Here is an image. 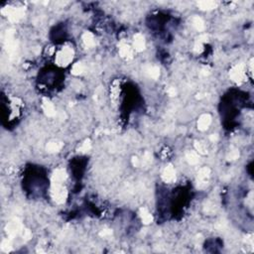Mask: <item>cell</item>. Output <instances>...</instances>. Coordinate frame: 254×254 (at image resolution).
Returning <instances> with one entry per match:
<instances>
[{
	"label": "cell",
	"instance_id": "obj_1",
	"mask_svg": "<svg viewBox=\"0 0 254 254\" xmlns=\"http://www.w3.org/2000/svg\"><path fill=\"white\" fill-rule=\"evenodd\" d=\"M73 60V50L71 48H64L57 56V63L61 66H67Z\"/></svg>",
	"mask_w": 254,
	"mask_h": 254
},
{
	"label": "cell",
	"instance_id": "obj_2",
	"mask_svg": "<svg viewBox=\"0 0 254 254\" xmlns=\"http://www.w3.org/2000/svg\"><path fill=\"white\" fill-rule=\"evenodd\" d=\"M52 194H53L55 201H57L58 203H64L67 198V192L61 186V184H54V187L52 189Z\"/></svg>",
	"mask_w": 254,
	"mask_h": 254
},
{
	"label": "cell",
	"instance_id": "obj_3",
	"mask_svg": "<svg viewBox=\"0 0 254 254\" xmlns=\"http://www.w3.org/2000/svg\"><path fill=\"white\" fill-rule=\"evenodd\" d=\"M230 77L235 82H240L245 78V70L243 65H237L235 66L231 72H230Z\"/></svg>",
	"mask_w": 254,
	"mask_h": 254
},
{
	"label": "cell",
	"instance_id": "obj_4",
	"mask_svg": "<svg viewBox=\"0 0 254 254\" xmlns=\"http://www.w3.org/2000/svg\"><path fill=\"white\" fill-rule=\"evenodd\" d=\"M210 169L205 167V168L201 169V171L199 172V176H198V186L200 188H203L205 187L206 185L207 184V179L210 177Z\"/></svg>",
	"mask_w": 254,
	"mask_h": 254
},
{
	"label": "cell",
	"instance_id": "obj_5",
	"mask_svg": "<svg viewBox=\"0 0 254 254\" xmlns=\"http://www.w3.org/2000/svg\"><path fill=\"white\" fill-rule=\"evenodd\" d=\"M211 123V117L210 114H204L200 117L198 121V127L201 131H205L209 128V126Z\"/></svg>",
	"mask_w": 254,
	"mask_h": 254
},
{
	"label": "cell",
	"instance_id": "obj_6",
	"mask_svg": "<svg viewBox=\"0 0 254 254\" xmlns=\"http://www.w3.org/2000/svg\"><path fill=\"white\" fill-rule=\"evenodd\" d=\"M162 178H163V180L166 183H172L173 181L175 180V178H176V174H175L174 168H173L172 166H168V167H167V168L164 170Z\"/></svg>",
	"mask_w": 254,
	"mask_h": 254
},
{
	"label": "cell",
	"instance_id": "obj_7",
	"mask_svg": "<svg viewBox=\"0 0 254 254\" xmlns=\"http://www.w3.org/2000/svg\"><path fill=\"white\" fill-rule=\"evenodd\" d=\"M66 178H67L66 172L63 169H58L54 172V175H53L54 184H61L63 181L66 180Z\"/></svg>",
	"mask_w": 254,
	"mask_h": 254
},
{
	"label": "cell",
	"instance_id": "obj_8",
	"mask_svg": "<svg viewBox=\"0 0 254 254\" xmlns=\"http://www.w3.org/2000/svg\"><path fill=\"white\" fill-rule=\"evenodd\" d=\"M145 48V40L141 34H137L134 37V49L136 51H143Z\"/></svg>",
	"mask_w": 254,
	"mask_h": 254
},
{
	"label": "cell",
	"instance_id": "obj_9",
	"mask_svg": "<svg viewBox=\"0 0 254 254\" xmlns=\"http://www.w3.org/2000/svg\"><path fill=\"white\" fill-rule=\"evenodd\" d=\"M43 109H44V111L46 112V114L49 115V116H53V115H55V113H56L53 103H51L49 100H44Z\"/></svg>",
	"mask_w": 254,
	"mask_h": 254
},
{
	"label": "cell",
	"instance_id": "obj_10",
	"mask_svg": "<svg viewBox=\"0 0 254 254\" xmlns=\"http://www.w3.org/2000/svg\"><path fill=\"white\" fill-rule=\"evenodd\" d=\"M140 213H141V218H142V221L145 223V224H148L152 221V216L150 215V212L146 210V209H141L140 211Z\"/></svg>",
	"mask_w": 254,
	"mask_h": 254
},
{
	"label": "cell",
	"instance_id": "obj_11",
	"mask_svg": "<svg viewBox=\"0 0 254 254\" xmlns=\"http://www.w3.org/2000/svg\"><path fill=\"white\" fill-rule=\"evenodd\" d=\"M187 160L190 164H197L199 162V155L196 152H189L187 154Z\"/></svg>",
	"mask_w": 254,
	"mask_h": 254
},
{
	"label": "cell",
	"instance_id": "obj_12",
	"mask_svg": "<svg viewBox=\"0 0 254 254\" xmlns=\"http://www.w3.org/2000/svg\"><path fill=\"white\" fill-rule=\"evenodd\" d=\"M120 54L122 55L123 57L126 58H131L132 57V50L129 46L127 45H123L122 47L120 48Z\"/></svg>",
	"mask_w": 254,
	"mask_h": 254
},
{
	"label": "cell",
	"instance_id": "obj_13",
	"mask_svg": "<svg viewBox=\"0 0 254 254\" xmlns=\"http://www.w3.org/2000/svg\"><path fill=\"white\" fill-rule=\"evenodd\" d=\"M63 147L62 143H57V142H51L47 146V149L50 152H58L59 150Z\"/></svg>",
	"mask_w": 254,
	"mask_h": 254
},
{
	"label": "cell",
	"instance_id": "obj_14",
	"mask_svg": "<svg viewBox=\"0 0 254 254\" xmlns=\"http://www.w3.org/2000/svg\"><path fill=\"white\" fill-rule=\"evenodd\" d=\"M83 40L86 46H92L94 44V36H92L90 33H84V35L83 36Z\"/></svg>",
	"mask_w": 254,
	"mask_h": 254
},
{
	"label": "cell",
	"instance_id": "obj_15",
	"mask_svg": "<svg viewBox=\"0 0 254 254\" xmlns=\"http://www.w3.org/2000/svg\"><path fill=\"white\" fill-rule=\"evenodd\" d=\"M194 26L199 31L204 30V28H205V24H204L203 20H201V18H199V17H196V18L194 19Z\"/></svg>",
	"mask_w": 254,
	"mask_h": 254
},
{
	"label": "cell",
	"instance_id": "obj_16",
	"mask_svg": "<svg viewBox=\"0 0 254 254\" xmlns=\"http://www.w3.org/2000/svg\"><path fill=\"white\" fill-rule=\"evenodd\" d=\"M84 72V66H83V64H80V63H78L76 64L74 67H73V74H82Z\"/></svg>",
	"mask_w": 254,
	"mask_h": 254
},
{
	"label": "cell",
	"instance_id": "obj_17",
	"mask_svg": "<svg viewBox=\"0 0 254 254\" xmlns=\"http://www.w3.org/2000/svg\"><path fill=\"white\" fill-rule=\"evenodd\" d=\"M196 149H197V151L201 154H206V148L205 147V145H203L200 142H196Z\"/></svg>",
	"mask_w": 254,
	"mask_h": 254
},
{
	"label": "cell",
	"instance_id": "obj_18",
	"mask_svg": "<svg viewBox=\"0 0 254 254\" xmlns=\"http://www.w3.org/2000/svg\"><path fill=\"white\" fill-rule=\"evenodd\" d=\"M149 74L151 76L153 79H156L159 77V69L156 68V67H153L149 70Z\"/></svg>",
	"mask_w": 254,
	"mask_h": 254
},
{
	"label": "cell",
	"instance_id": "obj_19",
	"mask_svg": "<svg viewBox=\"0 0 254 254\" xmlns=\"http://www.w3.org/2000/svg\"><path fill=\"white\" fill-rule=\"evenodd\" d=\"M239 157V152L237 150H233V151H230L228 155V160H235Z\"/></svg>",
	"mask_w": 254,
	"mask_h": 254
},
{
	"label": "cell",
	"instance_id": "obj_20",
	"mask_svg": "<svg viewBox=\"0 0 254 254\" xmlns=\"http://www.w3.org/2000/svg\"><path fill=\"white\" fill-rule=\"evenodd\" d=\"M89 149H90V143H89V141H85V142L83 144V146L80 147V151L86 152V151H89Z\"/></svg>",
	"mask_w": 254,
	"mask_h": 254
},
{
	"label": "cell",
	"instance_id": "obj_21",
	"mask_svg": "<svg viewBox=\"0 0 254 254\" xmlns=\"http://www.w3.org/2000/svg\"><path fill=\"white\" fill-rule=\"evenodd\" d=\"M201 5H204L203 6V8L204 9H206V7H207L206 9H211V8H213V6H216V3H213V2H201Z\"/></svg>",
	"mask_w": 254,
	"mask_h": 254
},
{
	"label": "cell",
	"instance_id": "obj_22",
	"mask_svg": "<svg viewBox=\"0 0 254 254\" xmlns=\"http://www.w3.org/2000/svg\"><path fill=\"white\" fill-rule=\"evenodd\" d=\"M168 92H169V94L172 95V96L176 94V90H175V89H170L168 90Z\"/></svg>",
	"mask_w": 254,
	"mask_h": 254
},
{
	"label": "cell",
	"instance_id": "obj_23",
	"mask_svg": "<svg viewBox=\"0 0 254 254\" xmlns=\"http://www.w3.org/2000/svg\"><path fill=\"white\" fill-rule=\"evenodd\" d=\"M217 139H218V137H217L216 134H212V135L211 136V141H216Z\"/></svg>",
	"mask_w": 254,
	"mask_h": 254
}]
</instances>
